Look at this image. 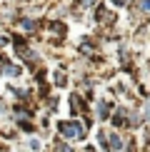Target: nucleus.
<instances>
[{
	"label": "nucleus",
	"mask_w": 150,
	"mask_h": 152,
	"mask_svg": "<svg viewBox=\"0 0 150 152\" xmlns=\"http://www.w3.org/2000/svg\"><path fill=\"white\" fill-rule=\"evenodd\" d=\"M5 42H8V37H0V45H5Z\"/></svg>",
	"instance_id": "423d86ee"
},
{
	"label": "nucleus",
	"mask_w": 150,
	"mask_h": 152,
	"mask_svg": "<svg viewBox=\"0 0 150 152\" xmlns=\"http://www.w3.org/2000/svg\"><path fill=\"white\" fill-rule=\"evenodd\" d=\"M112 3H115V5H125V0H112Z\"/></svg>",
	"instance_id": "39448f33"
},
{
	"label": "nucleus",
	"mask_w": 150,
	"mask_h": 152,
	"mask_svg": "<svg viewBox=\"0 0 150 152\" xmlns=\"http://www.w3.org/2000/svg\"><path fill=\"white\" fill-rule=\"evenodd\" d=\"M145 117H148V122H150V105H148V110H145Z\"/></svg>",
	"instance_id": "20e7f679"
},
{
	"label": "nucleus",
	"mask_w": 150,
	"mask_h": 152,
	"mask_svg": "<svg viewBox=\"0 0 150 152\" xmlns=\"http://www.w3.org/2000/svg\"><path fill=\"white\" fill-rule=\"evenodd\" d=\"M143 10H150V0H143Z\"/></svg>",
	"instance_id": "7ed1b4c3"
},
{
	"label": "nucleus",
	"mask_w": 150,
	"mask_h": 152,
	"mask_svg": "<svg viewBox=\"0 0 150 152\" xmlns=\"http://www.w3.org/2000/svg\"><path fill=\"white\" fill-rule=\"evenodd\" d=\"M83 3H85V5H93V0H83Z\"/></svg>",
	"instance_id": "0eeeda50"
},
{
	"label": "nucleus",
	"mask_w": 150,
	"mask_h": 152,
	"mask_svg": "<svg viewBox=\"0 0 150 152\" xmlns=\"http://www.w3.org/2000/svg\"><path fill=\"white\" fill-rule=\"evenodd\" d=\"M60 132L65 137H73V135H78V137H85V127L80 122H60Z\"/></svg>",
	"instance_id": "f257e3e1"
},
{
	"label": "nucleus",
	"mask_w": 150,
	"mask_h": 152,
	"mask_svg": "<svg viewBox=\"0 0 150 152\" xmlns=\"http://www.w3.org/2000/svg\"><path fill=\"white\" fill-rule=\"evenodd\" d=\"M108 115H110V105H108V102H103V105H100V117L105 120Z\"/></svg>",
	"instance_id": "f03ea898"
}]
</instances>
